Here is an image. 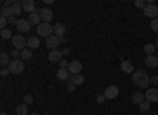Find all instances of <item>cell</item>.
Instances as JSON below:
<instances>
[{
	"label": "cell",
	"instance_id": "1",
	"mask_svg": "<svg viewBox=\"0 0 158 115\" xmlns=\"http://www.w3.org/2000/svg\"><path fill=\"white\" fill-rule=\"evenodd\" d=\"M133 84L138 85L139 88H149L150 85V77L146 69H136L133 73Z\"/></svg>",
	"mask_w": 158,
	"mask_h": 115
},
{
	"label": "cell",
	"instance_id": "2",
	"mask_svg": "<svg viewBox=\"0 0 158 115\" xmlns=\"http://www.w3.org/2000/svg\"><path fill=\"white\" fill-rule=\"evenodd\" d=\"M36 33L40 35V36H44L46 40L49 36H52L54 35V25H51V24H48V22H41L36 27Z\"/></svg>",
	"mask_w": 158,
	"mask_h": 115
},
{
	"label": "cell",
	"instance_id": "3",
	"mask_svg": "<svg viewBox=\"0 0 158 115\" xmlns=\"http://www.w3.org/2000/svg\"><path fill=\"white\" fill-rule=\"evenodd\" d=\"M144 16L146 18H150L152 21L158 18V6L153 3V2H147L146 8H144Z\"/></svg>",
	"mask_w": 158,
	"mask_h": 115
},
{
	"label": "cell",
	"instance_id": "4",
	"mask_svg": "<svg viewBox=\"0 0 158 115\" xmlns=\"http://www.w3.org/2000/svg\"><path fill=\"white\" fill-rule=\"evenodd\" d=\"M11 43H13V46H15V49H18V50H24L25 47H27V40H25L24 35H21V33L13 36Z\"/></svg>",
	"mask_w": 158,
	"mask_h": 115
},
{
	"label": "cell",
	"instance_id": "5",
	"mask_svg": "<svg viewBox=\"0 0 158 115\" xmlns=\"http://www.w3.org/2000/svg\"><path fill=\"white\" fill-rule=\"evenodd\" d=\"M8 69H10V73H13V74H21V73L24 71V60H19V58L11 60V63L8 65Z\"/></svg>",
	"mask_w": 158,
	"mask_h": 115
},
{
	"label": "cell",
	"instance_id": "6",
	"mask_svg": "<svg viewBox=\"0 0 158 115\" xmlns=\"http://www.w3.org/2000/svg\"><path fill=\"white\" fill-rule=\"evenodd\" d=\"M65 40L63 38H59V36H56V35H52V36H49L48 40H46V46L51 49V50H54V49H57V46H60V43H63Z\"/></svg>",
	"mask_w": 158,
	"mask_h": 115
},
{
	"label": "cell",
	"instance_id": "7",
	"mask_svg": "<svg viewBox=\"0 0 158 115\" xmlns=\"http://www.w3.org/2000/svg\"><path fill=\"white\" fill-rule=\"evenodd\" d=\"M30 29H32V24H30L27 19H19V22H18V25H16V30H18L21 35H22V33H29Z\"/></svg>",
	"mask_w": 158,
	"mask_h": 115
},
{
	"label": "cell",
	"instance_id": "8",
	"mask_svg": "<svg viewBox=\"0 0 158 115\" xmlns=\"http://www.w3.org/2000/svg\"><path fill=\"white\" fill-rule=\"evenodd\" d=\"M40 16H41V21L43 22L51 24V21L54 19V13H52L51 8H41V10H40Z\"/></svg>",
	"mask_w": 158,
	"mask_h": 115
},
{
	"label": "cell",
	"instance_id": "9",
	"mask_svg": "<svg viewBox=\"0 0 158 115\" xmlns=\"http://www.w3.org/2000/svg\"><path fill=\"white\" fill-rule=\"evenodd\" d=\"M103 95L106 96V99H115V98L118 96V87H115V85L106 87V90H104Z\"/></svg>",
	"mask_w": 158,
	"mask_h": 115
},
{
	"label": "cell",
	"instance_id": "10",
	"mask_svg": "<svg viewBox=\"0 0 158 115\" xmlns=\"http://www.w3.org/2000/svg\"><path fill=\"white\" fill-rule=\"evenodd\" d=\"M68 71L71 76H76V74H81L82 71V63L81 61H70V66H68Z\"/></svg>",
	"mask_w": 158,
	"mask_h": 115
},
{
	"label": "cell",
	"instance_id": "11",
	"mask_svg": "<svg viewBox=\"0 0 158 115\" xmlns=\"http://www.w3.org/2000/svg\"><path fill=\"white\" fill-rule=\"evenodd\" d=\"M22 10L25 13H29V14H32V13H40V10L35 6V2H32V0H25V2H22Z\"/></svg>",
	"mask_w": 158,
	"mask_h": 115
},
{
	"label": "cell",
	"instance_id": "12",
	"mask_svg": "<svg viewBox=\"0 0 158 115\" xmlns=\"http://www.w3.org/2000/svg\"><path fill=\"white\" fill-rule=\"evenodd\" d=\"M62 57H63V52H62L60 49H54V50H51L49 55H48V58H49V61H51V63H57V61H60V60H62Z\"/></svg>",
	"mask_w": 158,
	"mask_h": 115
},
{
	"label": "cell",
	"instance_id": "13",
	"mask_svg": "<svg viewBox=\"0 0 158 115\" xmlns=\"http://www.w3.org/2000/svg\"><path fill=\"white\" fill-rule=\"evenodd\" d=\"M146 101H149V103H158V90L156 88H147Z\"/></svg>",
	"mask_w": 158,
	"mask_h": 115
},
{
	"label": "cell",
	"instance_id": "14",
	"mask_svg": "<svg viewBox=\"0 0 158 115\" xmlns=\"http://www.w3.org/2000/svg\"><path fill=\"white\" fill-rule=\"evenodd\" d=\"M57 79L59 81H65V82H70L71 81V74H70V71L67 68H60L57 71Z\"/></svg>",
	"mask_w": 158,
	"mask_h": 115
},
{
	"label": "cell",
	"instance_id": "15",
	"mask_svg": "<svg viewBox=\"0 0 158 115\" xmlns=\"http://www.w3.org/2000/svg\"><path fill=\"white\" fill-rule=\"evenodd\" d=\"M67 33V27L62 24V22H57L54 24V35L59 36V38H63V35Z\"/></svg>",
	"mask_w": 158,
	"mask_h": 115
},
{
	"label": "cell",
	"instance_id": "16",
	"mask_svg": "<svg viewBox=\"0 0 158 115\" xmlns=\"http://www.w3.org/2000/svg\"><path fill=\"white\" fill-rule=\"evenodd\" d=\"M120 69H122L125 74L135 73V66H133V63H131L130 60H123V61L120 63Z\"/></svg>",
	"mask_w": 158,
	"mask_h": 115
},
{
	"label": "cell",
	"instance_id": "17",
	"mask_svg": "<svg viewBox=\"0 0 158 115\" xmlns=\"http://www.w3.org/2000/svg\"><path fill=\"white\" fill-rule=\"evenodd\" d=\"M40 47V38L38 36H29L27 38V49L33 50V49H38Z\"/></svg>",
	"mask_w": 158,
	"mask_h": 115
},
{
	"label": "cell",
	"instance_id": "18",
	"mask_svg": "<svg viewBox=\"0 0 158 115\" xmlns=\"http://www.w3.org/2000/svg\"><path fill=\"white\" fill-rule=\"evenodd\" d=\"M144 63H146V66H149V68H158V57L155 54L147 55V58L144 60Z\"/></svg>",
	"mask_w": 158,
	"mask_h": 115
},
{
	"label": "cell",
	"instance_id": "19",
	"mask_svg": "<svg viewBox=\"0 0 158 115\" xmlns=\"http://www.w3.org/2000/svg\"><path fill=\"white\" fill-rule=\"evenodd\" d=\"M27 21H29L32 25H36V27L43 22V21H41V16H40V13H32V14H29Z\"/></svg>",
	"mask_w": 158,
	"mask_h": 115
},
{
	"label": "cell",
	"instance_id": "20",
	"mask_svg": "<svg viewBox=\"0 0 158 115\" xmlns=\"http://www.w3.org/2000/svg\"><path fill=\"white\" fill-rule=\"evenodd\" d=\"M0 13H2V18H6V19L13 18V8H11V5L3 3V6L0 8Z\"/></svg>",
	"mask_w": 158,
	"mask_h": 115
},
{
	"label": "cell",
	"instance_id": "21",
	"mask_svg": "<svg viewBox=\"0 0 158 115\" xmlns=\"http://www.w3.org/2000/svg\"><path fill=\"white\" fill-rule=\"evenodd\" d=\"M11 8H13V16H19V14H22V3L21 2H11Z\"/></svg>",
	"mask_w": 158,
	"mask_h": 115
},
{
	"label": "cell",
	"instance_id": "22",
	"mask_svg": "<svg viewBox=\"0 0 158 115\" xmlns=\"http://www.w3.org/2000/svg\"><path fill=\"white\" fill-rule=\"evenodd\" d=\"M131 101H133V103L135 104H141L142 103V101H146V95H142L141 92H136V93H133V95H131Z\"/></svg>",
	"mask_w": 158,
	"mask_h": 115
},
{
	"label": "cell",
	"instance_id": "23",
	"mask_svg": "<svg viewBox=\"0 0 158 115\" xmlns=\"http://www.w3.org/2000/svg\"><path fill=\"white\" fill-rule=\"evenodd\" d=\"M16 113L18 115H30L29 113V106L27 104H18L16 106Z\"/></svg>",
	"mask_w": 158,
	"mask_h": 115
},
{
	"label": "cell",
	"instance_id": "24",
	"mask_svg": "<svg viewBox=\"0 0 158 115\" xmlns=\"http://www.w3.org/2000/svg\"><path fill=\"white\" fill-rule=\"evenodd\" d=\"M21 58H22L24 61L32 60V50H30V49H27V47H25L24 50H21Z\"/></svg>",
	"mask_w": 158,
	"mask_h": 115
},
{
	"label": "cell",
	"instance_id": "25",
	"mask_svg": "<svg viewBox=\"0 0 158 115\" xmlns=\"http://www.w3.org/2000/svg\"><path fill=\"white\" fill-rule=\"evenodd\" d=\"M84 76L82 74H76V76H71V82L74 84V85H81V84H84Z\"/></svg>",
	"mask_w": 158,
	"mask_h": 115
},
{
	"label": "cell",
	"instance_id": "26",
	"mask_svg": "<svg viewBox=\"0 0 158 115\" xmlns=\"http://www.w3.org/2000/svg\"><path fill=\"white\" fill-rule=\"evenodd\" d=\"M0 36H2V40H10V38L13 40L15 35H13V32L10 29H5V30H0Z\"/></svg>",
	"mask_w": 158,
	"mask_h": 115
},
{
	"label": "cell",
	"instance_id": "27",
	"mask_svg": "<svg viewBox=\"0 0 158 115\" xmlns=\"http://www.w3.org/2000/svg\"><path fill=\"white\" fill-rule=\"evenodd\" d=\"M0 63H2V66H6V65H10V55L6 54V52H2L0 54Z\"/></svg>",
	"mask_w": 158,
	"mask_h": 115
},
{
	"label": "cell",
	"instance_id": "28",
	"mask_svg": "<svg viewBox=\"0 0 158 115\" xmlns=\"http://www.w3.org/2000/svg\"><path fill=\"white\" fill-rule=\"evenodd\" d=\"M155 50H156V47H155V44H146V46H144V52H146L147 55H153V52H155Z\"/></svg>",
	"mask_w": 158,
	"mask_h": 115
},
{
	"label": "cell",
	"instance_id": "29",
	"mask_svg": "<svg viewBox=\"0 0 158 115\" xmlns=\"http://www.w3.org/2000/svg\"><path fill=\"white\" fill-rule=\"evenodd\" d=\"M150 109V103H149V101H142V103L139 104V110L141 112H147Z\"/></svg>",
	"mask_w": 158,
	"mask_h": 115
},
{
	"label": "cell",
	"instance_id": "30",
	"mask_svg": "<svg viewBox=\"0 0 158 115\" xmlns=\"http://www.w3.org/2000/svg\"><path fill=\"white\" fill-rule=\"evenodd\" d=\"M8 24H10V22H8V19H6V18H2V16H0V29H2V30L8 29V27H6Z\"/></svg>",
	"mask_w": 158,
	"mask_h": 115
},
{
	"label": "cell",
	"instance_id": "31",
	"mask_svg": "<svg viewBox=\"0 0 158 115\" xmlns=\"http://www.w3.org/2000/svg\"><path fill=\"white\" fill-rule=\"evenodd\" d=\"M150 29H152L155 33H158V18H156V19H153V21L150 22Z\"/></svg>",
	"mask_w": 158,
	"mask_h": 115
},
{
	"label": "cell",
	"instance_id": "32",
	"mask_svg": "<svg viewBox=\"0 0 158 115\" xmlns=\"http://www.w3.org/2000/svg\"><path fill=\"white\" fill-rule=\"evenodd\" d=\"M32 103H33V96H32V95H25V96H24V104L29 106V104H32Z\"/></svg>",
	"mask_w": 158,
	"mask_h": 115
},
{
	"label": "cell",
	"instance_id": "33",
	"mask_svg": "<svg viewBox=\"0 0 158 115\" xmlns=\"http://www.w3.org/2000/svg\"><path fill=\"white\" fill-rule=\"evenodd\" d=\"M10 55H11L13 58H15V60H16L18 57H21V50H18V49H13L11 52H10Z\"/></svg>",
	"mask_w": 158,
	"mask_h": 115
},
{
	"label": "cell",
	"instance_id": "34",
	"mask_svg": "<svg viewBox=\"0 0 158 115\" xmlns=\"http://www.w3.org/2000/svg\"><path fill=\"white\" fill-rule=\"evenodd\" d=\"M135 5L138 6V8H146V5H147V2H144V0H136V2H135Z\"/></svg>",
	"mask_w": 158,
	"mask_h": 115
},
{
	"label": "cell",
	"instance_id": "35",
	"mask_svg": "<svg viewBox=\"0 0 158 115\" xmlns=\"http://www.w3.org/2000/svg\"><path fill=\"white\" fill-rule=\"evenodd\" d=\"M68 66H70V61H67L65 58H62V60H60V68H67V69H68Z\"/></svg>",
	"mask_w": 158,
	"mask_h": 115
},
{
	"label": "cell",
	"instance_id": "36",
	"mask_svg": "<svg viewBox=\"0 0 158 115\" xmlns=\"http://www.w3.org/2000/svg\"><path fill=\"white\" fill-rule=\"evenodd\" d=\"M8 22H10V25H18L19 19H18V18H15V16H13V18H10V19H8Z\"/></svg>",
	"mask_w": 158,
	"mask_h": 115
},
{
	"label": "cell",
	"instance_id": "37",
	"mask_svg": "<svg viewBox=\"0 0 158 115\" xmlns=\"http://www.w3.org/2000/svg\"><path fill=\"white\" fill-rule=\"evenodd\" d=\"M104 99H106V96H104V95H97V103L98 104L104 103Z\"/></svg>",
	"mask_w": 158,
	"mask_h": 115
},
{
	"label": "cell",
	"instance_id": "38",
	"mask_svg": "<svg viewBox=\"0 0 158 115\" xmlns=\"http://www.w3.org/2000/svg\"><path fill=\"white\" fill-rule=\"evenodd\" d=\"M8 73H10V69H6V68H2V71H0V74H2V77H6Z\"/></svg>",
	"mask_w": 158,
	"mask_h": 115
},
{
	"label": "cell",
	"instance_id": "39",
	"mask_svg": "<svg viewBox=\"0 0 158 115\" xmlns=\"http://www.w3.org/2000/svg\"><path fill=\"white\" fill-rule=\"evenodd\" d=\"M150 84L158 85V76H153V77H150Z\"/></svg>",
	"mask_w": 158,
	"mask_h": 115
},
{
	"label": "cell",
	"instance_id": "40",
	"mask_svg": "<svg viewBox=\"0 0 158 115\" xmlns=\"http://www.w3.org/2000/svg\"><path fill=\"white\" fill-rule=\"evenodd\" d=\"M74 88H76V85L70 81V82H68V90H74Z\"/></svg>",
	"mask_w": 158,
	"mask_h": 115
},
{
	"label": "cell",
	"instance_id": "41",
	"mask_svg": "<svg viewBox=\"0 0 158 115\" xmlns=\"http://www.w3.org/2000/svg\"><path fill=\"white\" fill-rule=\"evenodd\" d=\"M62 52H63V55H70V49L67 47V49H63V50H62Z\"/></svg>",
	"mask_w": 158,
	"mask_h": 115
},
{
	"label": "cell",
	"instance_id": "42",
	"mask_svg": "<svg viewBox=\"0 0 158 115\" xmlns=\"http://www.w3.org/2000/svg\"><path fill=\"white\" fill-rule=\"evenodd\" d=\"M44 3H46V5H52L54 2H52V0H44Z\"/></svg>",
	"mask_w": 158,
	"mask_h": 115
},
{
	"label": "cell",
	"instance_id": "43",
	"mask_svg": "<svg viewBox=\"0 0 158 115\" xmlns=\"http://www.w3.org/2000/svg\"><path fill=\"white\" fill-rule=\"evenodd\" d=\"M155 47H156V50H158V41H156V43H155Z\"/></svg>",
	"mask_w": 158,
	"mask_h": 115
},
{
	"label": "cell",
	"instance_id": "44",
	"mask_svg": "<svg viewBox=\"0 0 158 115\" xmlns=\"http://www.w3.org/2000/svg\"><path fill=\"white\" fill-rule=\"evenodd\" d=\"M0 115H8V113H5V112H2V113H0Z\"/></svg>",
	"mask_w": 158,
	"mask_h": 115
},
{
	"label": "cell",
	"instance_id": "45",
	"mask_svg": "<svg viewBox=\"0 0 158 115\" xmlns=\"http://www.w3.org/2000/svg\"><path fill=\"white\" fill-rule=\"evenodd\" d=\"M30 115H38V113H36V112H33V113H30Z\"/></svg>",
	"mask_w": 158,
	"mask_h": 115
},
{
	"label": "cell",
	"instance_id": "46",
	"mask_svg": "<svg viewBox=\"0 0 158 115\" xmlns=\"http://www.w3.org/2000/svg\"><path fill=\"white\" fill-rule=\"evenodd\" d=\"M156 69H158V68H156Z\"/></svg>",
	"mask_w": 158,
	"mask_h": 115
}]
</instances>
